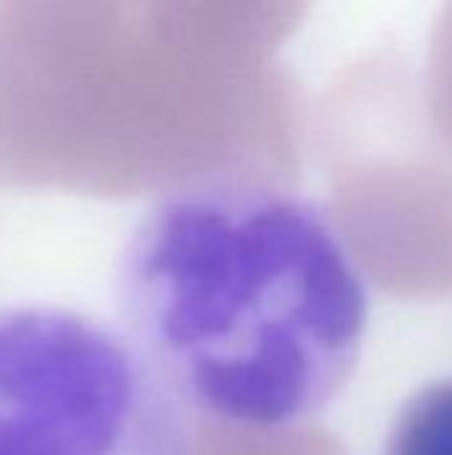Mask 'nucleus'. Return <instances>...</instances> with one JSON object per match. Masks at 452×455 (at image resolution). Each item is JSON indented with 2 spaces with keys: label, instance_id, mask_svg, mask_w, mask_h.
Wrapping results in <instances>:
<instances>
[{
  "label": "nucleus",
  "instance_id": "obj_1",
  "mask_svg": "<svg viewBox=\"0 0 452 455\" xmlns=\"http://www.w3.org/2000/svg\"><path fill=\"white\" fill-rule=\"evenodd\" d=\"M117 325L189 413L293 429L352 381L370 291L338 221L312 197L205 179L160 197L115 267Z\"/></svg>",
  "mask_w": 452,
  "mask_h": 455
},
{
  "label": "nucleus",
  "instance_id": "obj_2",
  "mask_svg": "<svg viewBox=\"0 0 452 455\" xmlns=\"http://www.w3.org/2000/svg\"><path fill=\"white\" fill-rule=\"evenodd\" d=\"M0 455H194V429L120 325L0 304Z\"/></svg>",
  "mask_w": 452,
  "mask_h": 455
},
{
  "label": "nucleus",
  "instance_id": "obj_3",
  "mask_svg": "<svg viewBox=\"0 0 452 455\" xmlns=\"http://www.w3.org/2000/svg\"><path fill=\"white\" fill-rule=\"evenodd\" d=\"M378 455H452V376L421 387L402 403Z\"/></svg>",
  "mask_w": 452,
  "mask_h": 455
}]
</instances>
